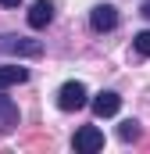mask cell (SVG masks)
Segmentation results:
<instances>
[{
  "label": "cell",
  "instance_id": "6da1fadb",
  "mask_svg": "<svg viewBox=\"0 0 150 154\" xmlns=\"http://www.w3.org/2000/svg\"><path fill=\"white\" fill-rule=\"evenodd\" d=\"M86 104H89V90H86L79 79L64 82V86L57 90V108H61V111H79V108H86Z\"/></svg>",
  "mask_w": 150,
  "mask_h": 154
},
{
  "label": "cell",
  "instance_id": "7a4b0ae2",
  "mask_svg": "<svg viewBox=\"0 0 150 154\" xmlns=\"http://www.w3.org/2000/svg\"><path fill=\"white\" fill-rule=\"evenodd\" d=\"M0 50L4 54H18V57H39L43 54V43L29 36H0Z\"/></svg>",
  "mask_w": 150,
  "mask_h": 154
},
{
  "label": "cell",
  "instance_id": "3957f363",
  "mask_svg": "<svg viewBox=\"0 0 150 154\" xmlns=\"http://www.w3.org/2000/svg\"><path fill=\"white\" fill-rule=\"evenodd\" d=\"M72 147H75L79 154H93V151H100V147H104V133H100L97 125H82V129L75 133Z\"/></svg>",
  "mask_w": 150,
  "mask_h": 154
},
{
  "label": "cell",
  "instance_id": "277c9868",
  "mask_svg": "<svg viewBox=\"0 0 150 154\" xmlns=\"http://www.w3.org/2000/svg\"><path fill=\"white\" fill-rule=\"evenodd\" d=\"M89 25H93V32H111L114 25H118V11H114L111 4H97L89 11Z\"/></svg>",
  "mask_w": 150,
  "mask_h": 154
},
{
  "label": "cell",
  "instance_id": "5b68a950",
  "mask_svg": "<svg viewBox=\"0 0 150 154\" xmlns=\"http://www.w3.org/2000/svg\"><path fill=\"white\" fill-rule=\"evenodd\" d=\"M89 104H93V115L97 118H111V115H118V108H122V97H118L114 90H100Z\"/></svg>",
  "mask_w": 150,
  "mask_h": 154
},
{
  "label": "cell",
  "instance_id": "8992f818",
  "mask_svg": "<svg viewBox=\"0 0 150 154\" xmlns=\"http://www.w3.org/2000/svg\"><path fill=\"white\" fill-rule=\"evenodd\" d=\"M54 22V4L50 0H36L32 7H29V25L32 29H46Z\"/></svg>",
  "mask_w": 150,
  "mask_h": 154
},
{
  "label": "cell",
  "instance_id": "52a82bcc",
  "mask_svg": "<svg viewBox=\"0 0 150 154\" xmlns=\"http://www.w3.org/2000/svg\"><path fill=\"white\" fill-rule=\"evenodd\" d=\"M14 125H18V104L11 97H4V90H0V133H14Z\"/></svg>",
  "mask_w": 150,
  "mask_h": 154
},
{
  "label": "cell",
  "instance_id": "ba28073f",
  "mask_svg": "<svg viewBox=\"0 0 150 154\" xmlns=\"http://www.w3.org/2000/svg\"><path fill=\"white\" fill-rule=\"evenodd\" d=\"M25 79H29V68H22V65H0V90L18 86V82H25Z\"/></svg>",
  "mask_w": 150,
  "mask_h": 154
},
{
  "label": "cell",
  "instance_id": "9c48e42d",
  "mask_svg": "<svg viewBox=\"0 0 150 154\" xmlns=\"http://www.w3.org/2000/svg\"><path fill=\"white\" fill-rule=\"evenodd\" d=\"M118 136H122L125 143H129V140H136V136H140V122H136V118H125V122L118 125Z\"/></svg>",
  "mask_w": 150,
  "mask_h": 154
},
{
  "label": "cell",
  "instance_id": "30bf717a",
  "mask_svg": "<svg viewBox=\"0 0 150 154\" xmlns=\"http://www.w3.org/2000/svg\"><path fill=\"white\" fill-rule=\"evenodd\" d=\"M132 47H136V54H140V57H150V29H143V32H136V39H132Z\"/></svg>",
  "mask_w": 150,
  "mask_h": 154
},
{
  "label": "cell",
  "instance_id": "8fae6325",
  "mask_svg": "<svg viewBox=\"0 0 150 154\" xmlns=\"http://www.w3.org/2000/svg\"><path fill=\"white\" fill-rule=\"evenodd\" d=\"M22 0H0V7H18Z\"/></svg>",
  "mask_w": 150,
  "mask_h": 154
},
{
  "label": "cell",
  "instance_id": "7c38bea8",
  "mask_svg": "<svg viewBox=\"0 0 150 154\" xmlns=\"http://www.w3.org/2000/svg\"><path fill=\"white\" fill-rule=\"evenodd\" d=\"M143 14H147V18H150V0H147V4H143Z\"/></svg>",
  "mask_w": 150,
  "mask_h": 154
}]
</instances>
